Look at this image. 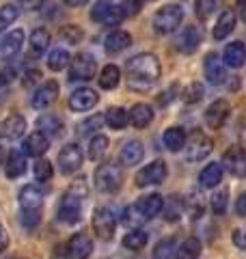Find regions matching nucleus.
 Listing matches in <instances>:
<instances>
[{
  "instance_id": "obj_1",
  "label": "nucleus",
  "mask_w": 246,
  "mask_h": 259,
  "mask_svg": "<svg viewBox=\"0 0 246 259\" xmlns=\"http://www.w3.org/2000/svg\"><path fill=\"white\" fill-rule=\"evenodd\" d=\"M126 71H128L130 89H132V91H138V93H147L160 80L162 69H160L158 56L151 54V52H143V54H136L128 61Z\"/></svg>"
},
{
  "instance_id": "obj_2",
  "label": "nucleus",
  "mask_w": 246,
  "mask_h": 259,
  "mask_svg": "<svg viewBox=\"0 0 246 259\" xmlns=\"http://www.w3.org/2000/svg\"><path fill=\"white\" fill-rule=\"evenodd\" d=\"M89 188L85 180H78L69 186V190L63 194L61 203H59V218L61 223H67V225H76L80 221V214H82V201L87 199Z\"/></svg>"
},
{
  "instance_id": "obj_3",
  "label": "nucleus",
  "mask_w": 246,
  "mask_h": 259,
  "mask_svg": "<svg viewBox=\"0 0 246 259\" xmlns=\"http://www.w3.org/2000/svg\"><path fill=\"white\" fill-rule=\"evenodd\" d=\"M41 205H44V190L39 186L30 184L24 186L20 190V207H22V223L24 227H32L39 225V216H41Z\"/></svg>"
},
{
  "instance_id": "obj_4",
  "label": "nucleus",
  "mask_w": 246,
  "mask_h": 259,
  "mask_svg": "<svg viewBox=\"0 0 246 259\" xmlns=\"http://www.w3.org/2000/svg\"><path fill=\"white\" fill-rule=\"evenodd\" d=\"M184 22V9L179 5H167L162 9L155 11L153 15V30L158 35H171L175 32Z\"/></svg>"
},
{
  "instance_id": "obj_5",
  "label": "nucleus",
  "mask_w": 246,
  "mask_h": 259,
  "mask_svg": "<svg viewBox=\"0 0 246 259\" xmlns=\"http://www.w3.org/2000/svg\"><path fill=\"white\" fill-rule=\"evenodd\" d=\"M123 184V171L114 162H104L95 168V188L100 192H117Z\"/></svg>"
},
{
  "instance_id": "obj_6",
  "label": "nucleus",
  "mask_w": 246,
  "mask_h": 259,
  "mask_svg": "<svg viewBox=\"0 0 246 259\" xmlns=\"http://www.w3.org/2000/svg\"><path fill=\"white\" fill-rule=\"evenodd\" d=\"M123 18H126L123 9L112 5L110 0H97L91 9V20L97 24H104V26H119Z\"/></svg>"
},
{
  "instance_id": "obj_7",
  "label": "nucleus",
  "mask_w": 246,
  "mask_h": 259,
  "mask_svg": "<svg viewBox=\"0 0 246 259\" xmlns=\"http://www.w3.org/2000/svg\"><path fill=\"white\" fill-rule=\"evenodd\" d=\"M212 147H214V143L210 136H205L203 132H194L184 145V156L188 162H201L212 153Z\"/></svg>"
},
{
  "instance_id": "obj_8",
  "label": "nucleus",
  "mask_w": 246,
  "mask_h": 259,
  "mask_svg": "<svg viewBox=\"0 0 246 259\" xmlns=\"http://www.w3.org/2000/svg\"><path fill=\"white\" fill-rule=\"evenodd\" d=\"M164 180H167V164H164L162 160H153L136 173L134 182L138 188H147V186H158Z\"/></svg>"
},
{
  "instance_id": "obj_9",
  "label": "nucleus",
  "mask_w": 246,
  "mask_h": 259,
  "mask_svg": "<svg viewBox=\"0 0 246 259\" xmlns=\"http://www.w3.org/2000/svg\"><path fill=\"white\" fill-rule=\"evenodd\" d=\"M97 74V63L89 52H80L69 63V80H91Z\"/></svg>"
},
{
  "instance_id": "obj_10",
  "label": "nucleus",
  "mask_w": 246,
  "mask_h": 259,
  "mask_svg": "<svg viewBox=\"0 0 246 259\" xmlns=\"http://www.w3.org/2000/svg\"><path fill=\"white\" fill-rule=\"evenodd\" d=\"M114 227H117V218L108 207H97L93 212V229L97 238L110 240L114 236Z\"/></svg>"
},
{
  "instance_id": "obj_11",
  "label": "nucleus",
  "mask_w": 246,
  "mask_h": 259,
  "mask_svg": "<svg viewBox=\"0 0 246 259\" xmlns=\"http://www.w3.org/2000/svg\"><path fill=\"white\" fill-rule=\"evenodd\" d=\"M59 166L63 175H71L76 173L82 166V151L76 143H69L59 151Z\"/></svg>"
},
{
  "instance_id": "obj_12",
  "label": "nucleus",
  "mask_w": 246,
  "mask_h": 259,
  "mask_svg": "<svg viewBox=\"0 0 246 259\" xmlns=\"http://www.w3.org/2000/svg\"><path fill=\"white\" fill-rule=\"evenodd\" d=\"M203 71L210 84H223L227 80V69H225V61L220 59L216 52H210L203 61Z\"/></svg>"
},
{
  "instance_id": "obj_13",
  "label": "nucleus",
  "mask_w": 246,
  "mask_h": 259,
  "mask_svg": "<svg viewBox=\"0 0 246 259\" xmlns=\"http://www.w3.org/2000/svg\"><path fill=\"white\" fill-rule=\"evenodd\" d=\"M56 97H59V84H56L54 80H48V82H44L32 93L30 104H32V108H37V110H46L48 106H52L56 102Z\"/></svg>"
},
{
  "instance_id": "obj_14",
  "label": "nucleus",
  "mask_w": 246,
  "mask_h": 259,
  "mask_svg": "<svg viewBox=\"0 0 246 259\" xmlns=\"http://www.w3.org/2000/svg\"><path fill=\"white\" fill-rule=\"evenodd\" d=\"M201 44V30L196 26H184L175 37V48L182 54H192Z\"/></svg>"
},
{
  "instance_id": "obj_15",
  "label": "nucleus",
  "mask_w": 246,
  "mask_h": 259,
  "mask_svg": "<svg viewBox=\"0 0 246 259\" xmlns=\"http://www.w3.org/2000/svg\"><path fill=\"white\" fill-rule=\"evenodd\" d=\"M223 166L235 177H246V151L242 147H231L225 151Z\"/></svg>"
},
{
  "instance_id": "obj_16",
  "label": "nucleus",
  "mask_w": 246,
  "mask_h": 259,
  "mask_svg": "<svg viewBox=\"0 0 246 259\" xmlns=\"http://www.w3.org/2000/svg\"><path fill=\"white\" fill-rule=\"evenodd\" d=\"M229 112H231V106H229L227 100H216L212 102L208 110H205V123H208L212 130H218L223 127V123L227 121Z\"/></svg>"
},
{
  "instance_id": "obj_17",
  "label": "nucleus",
  "mask_w": 246,
  "mask_h": 259,
  "mask_svg": "<svg viewBox=\"0 0 246 259\" xmlns=\"http://www.w3.org/2000/svg\"><path fill=\"white\" fill-rule=\"evenodd\" d=\"M97 104V93L93 89H87L82 87L78 91H73L69 95V108L73 112H85V110H91L93 106Z\"/></svg>"
},
{
  "instance_id": "obj_18",
  "label": "nucleus",
  "mask_w": 246,
  "mask_h": 259,
  "mask_svg": "<svg viewBox=\"0 0 246 259\" xmlns=\"http://www.w3.org/2000/svg\"><path fill=\"white\" fill-rule=\"evenodd\" d=\"M22 46H24V30L15 28L11 32H7L5 39L0 41V56H3L5 61H9L22 50Z\"/></svg>"
},
{
  "instance_id": "obj_19",
  "label": "nucleus",
  "mask_w": 246,
  "mask_h": 259,
  "mask_svg": "<svg viewBox=\"0 0 246 259\" xmlns=\"http://www.w3.org/2000/svg\"><path fill=\"white\" fill-rule=\"evenodd\" d=\"M24 153H28V156H35V158H41L44 153L48 151V147H50V136H46L44 132H32L28 134L26 139H24Z\"/></svg>"
},
{
  "instance_id": "obj_20",
  "label": "nucleus",
  "mask_w": 246,
  "mask_h": 259,
  "mask_svg": "<svg viewBox=\"0 0 246 259\" xmlns=\"http://www.w3.org/2000/svg\"><path fill=\"white\" fill-rule=\"evenodd\" d=\"M67 248H69L71 259H89L91 257V250H93V242L89 236H85V233H76V236H71Z\"/></svg>"
},
{
  "instance_id": "obj_21",
  "label": "nucleus",
  "mask_w": 246,
  "mask_h": 259,
  "mask_svg": "<svg viewBox=\"0 0 246 259\" xmlns=\"http://www.w3.org/2000/svg\"><path fill=\"white\" fill-rule=\"evenodd\" d=\"M136 207L145 221H151V218H155L164 209V199L160 194H149V197H143L141 201H136Z\"/></svg>"
},
{
  "instance_id": "obj_22",
  "label": "nucleus",
  "mask_w": 246,
  "mask_h": 259,
  "mask_svg": "<svg viewBox=\"0 0 246 259\" xmlns=\"http://www.w3.org/2000/svg\"><path fill=\"white\" fill-rule=\"evenodd\" d=\"M130 46H132V35L126 30H112L104 41V48L108 54H119L123 50H128Z\"/></svg>"
},
{
  "instance_id": "obj_23",
  "label": "nucleus",
  "mask_w": 246,
  "mask_h": 259,
  "mask_svg": "<svg viewBox=\"0 0 246 259\" xmlns=\"http://www.w3.org/2000/svg\"><path fill=\"white\" fill-rule=\"evenodd\" d=\"M223 61L227 67H242V65L246 63V46L242 41H233V44H229L225 48V54H223Z\"/></svg>"
},
{
  "instance_id": "obj_24",
  "label": "nucleus",
  "mask_w": 246,
  "mask_h": 259,
  "mask_svg": "<svg viewBox=\"0 0 246 259\" xmlns=\"http://www.w3.org/2000/svg\"><path fill=\"white\" fill-rule=\"evenodd\" d=\"M26 171V158H24V153L13 149L9 156H7V162H5V175L9 177V180H18L20 175H24Z\"/></svg>"
},
{
  "instance_id": "obj_25",
  "label": "nucleus",
  "mask_w": 246,
  "mask_h": 259,
  "mask_svg": "<svg viewBox=\"0 0 246 259\" xmlns=\"http://www.w3.org/2000/svg\"><path fill=\"white\" fill-rule=\"evenodd\" d=\"M143 156H145L143 143L141 141H128L126 145H123V149H121V164L134 166V164H138V162L143 160Z\"/></svg>"
},
{
  "instance_id": "obj_26",
  "label": "nucleus",
  "mask_w": 246,
  "mask_h": 259,
  "mask_svg": "<svg viewBox=\"0 0 246 259\" xmlns=\"http://www.w3.org/2000/svg\"><path fill=\"white\" fill-rule=\"evenodd\" d=\"M233 28H235V13L231 9H225L223 13H220V18H218L216 26H214V39L216 41H223V39H227L229 35H231Z\"/></svg>"
},
{
  "instance_id": "obj_27",
  "label": "nucleus",
  "mask_w": 246,
  "mask_h": 259,
  "mask_svg": "<svg viewBox=\"0 0 246 259\" xmlns=\"http://www.w3.org/2000/svg\"><path fill=\"white\" fill-rule=\"evenodd\" d=\"M223 180V164H218V162H212L203 168L199 173V186L201 188H216Z\"/></svg>"
},
{
  "instance_id": "obj_28",
  "label": "nucleus",
  "mask_w": 246,
  "mask_h": 259,
  "mask_svg": "<svg viewBox=\"0 0 246 259\" xmlns=\"http://www.w3.org/2000/svg\"><path fill=\"white\" fill-rule=\"evenodd\" d=\"M153 121V110L149 104H136L130 110V123H132L136 130H143L147 127Z\"/></svg>"
},
{
  "instance_id": "obj_29",
  "label": "nucleus",
  "mask_w": 246,
  "mask_h": 259,
  "mask_svg": "<svg viewBox=\"0 0 246 259\" xmlns=\"http://www.w3.org/2000/svg\"><path fill=\"white\" fill-rule=\"evenodd\" d=\"M24 132H26V119L22 115H11L3 121V134L7 139H22Z\"/></svg>"
},
{
  "instance_id": "obj_30",
  "label": "nucleus",
  "mask_w": 246,
  "mask_h": 259,
  "mask_svg": "<svg viewBox=\"0 0 246 259\" xmlns=\"http://www.w3.org/2000/svg\"><path fill=\"white\" fill-rule=\"evenodd\" d=\"M30 54L32 56H41L46 54V50L50 48V32L46 28H35L30 32Z\"/></svg>"
},
{
  "instance_id": "obj_31",
  "label": "nucleus",
  "mask_w": 246,
  "mask_h": 259,
  "mask_svg": "<svg viewBox=\"0 0 246 259\" xmlns=\"http://www.w3.org/2000/svg\"><path fill=\"white\" fill-rule=\"evenodd\" d=\"M162 143L169 151H182L186 145V132L182 127H169L162 136Z\"/></svg>"
},
{
  "instance_id": "obj_32",
  "label": "nucleus",
  "mask_w": 246,
  "mask_h": 259,
  "mask_svg": "<svg viewBox=\"0 0 246 259\" xmlns=\"http://www.w3.org/2000/svg\"><path fill=\"white\" fill-rule=\"evenodd\" d=\"M104 119H106V123H108L112 130H123L130 123V112L126 108H121V106H114V108L106 110Z\"/></svg>"
},
{
  "instance_id": "obj_33",
  "label": "nucleus",
  "mask_w": 246,
  "mask_h": 259,
  "mask_svg": "<svg viewBox=\"0 0 246 259\" xmlns=\"http://www.w3.org/2000/svg\"><path fill=\"white\" fill-rule=\"evenodd\" d=\"M37 127H39V132H44L46 136H56L63 132V121L56 115H41L37 119Z\"/></svg>"
},
{
  "instance_id": "obj_34",
  "label": "nucleus",
  "mask_w": 246,
  "mask_h": 259,
  "mask_svg": "<svg viewBox=\"0 0 246 259\" xmlns=\"http://www.w3.org/2000/svg\"><path fill=\"white\" fill-rule=\"evenodd\" d=\"M119 80H121V69L117 65H106L100 74V87L110 91V89H117L119 87Z\"/></svg>"
},
{
  "instance_id": "obj_35",
  "label": "nucleus",
  "mask_w": 246,
  "mask_h": 259,
  "mask_svg": "<svg viewBox=\"0 0 246 259\" xmlns=\"http://www.w3.org/2000/svg\"><path fill=\"white\" fill-rule=\"evenodd\" d=\"M199 255H201V242L196 238L184 240V244L179 246L177 253H175L177 259H199Z\"/></svg>"
},
{
  "instance_id": "obj_36",
  "label": "nucleus",
  "mask_w": 246,
  "mask_h": 259,
  "mask_svg": "<svg viewBox=\"0 0 246 259\" xmlns=\"http://www.w3.org/2000/svg\"><path fill=\"white\" fill-rule=\"evenodd\" d=\"M69 63H71V56L67 50H63V48H56V50H52L50 56H48V67L52 71H63Z\"/></svg>"
},
{
  "instance_id": "obj_37",
  "label": "nucleus",
  "mask_w": 246,
  "mask_h": 259,
  "mask_svg": "<svg viewBox=\"0 0 246 259\" xmlns=\"http://www.w3.org/2000/svg\"><path fill=\"white\" fill-rule=\"evenodd\" d=\"M108 151V139H106L104 134H95L91 143H89V158H91L93 162L102 160L104 153Z\"/></svg>"
},
{
  "instance_id": "obj_38",
  "label": "nucleus",
  "mask_w": 246,
  "mask_h": 259,
  "mask_svg": "<svg viewBox=\"0 0 246 259\" xmlns=\"http://www.w3.org/2000/svg\"><path fill=\"white\" fill-rule=\"evenodd\" d=\"M147 240L149 238H147V233L143 229H132L130 233H126V238H123V246L130 248V250H141V248H145Z\"/></svg>"
},
{
  "instance_id": "obj_39",
  "label": "nucleus",
  "mask_w": 246,
  "mask_h": 259,
  "mask_svg": "<svg viewBox=\"0 0 246 259\" xmlns=\"http://www.w3.org/2000/svg\"><path fill=\"white\" fill-rule=\"evenodd\" d=\"M104 123H106V119H104L102 115L89 117V119H85V121H82V123L78 125V136H91V134H95Z\"/></svg>"
},
{
  "instance_id": "obj_40",
  "label": "nucleus",
  "mask_w": 246,
  "mask_h": 259,
  "mask_svg": "<svg viewBox=\"0 0 246 259\" xmlns=\"http://www.w3.org/2000/svg\"><path fill=\"white\" fill-rule=\"evenodd\" d=\"M203 95H205V87L201 82H190L182 91V100L186 104H196V102L203 100Z\"/></svg>"
},
{
  "instance_id": "obj_41",
  "label": "nucleus",
  "mask_w": 246,
  "mask_h": 259,
  "mask_svg": "<svg viewBox=\"0 0 246 259\" xmlns=\"http://www.w3.org/2000/svg\"><path fill=\"white\" fill-rule=\"evenodd\" d=\"M175 240L173 238H167L158 242V246L153 248V259H173L175 257Z\"/></svg>"
},
{
  "instance_id": "obj_42",
  "label": "nucleus",
  "mask_w": 246,
  "mask_h": 259,
  "mask_svg": "<svg viewBox=\"0 0 246 259\" xmlns=\"http://www.w3.org/2000/svg\"><path fill=\"white\" fill-rule=\"evenodd\" d=\"M20 9L15 5H3L0 7V30H7L11 24L18 20Z\"/></svg>"
},
{
  "instance_id": "obj_43",
  "label": "nucleus",
  "mask_w": 246,
  "mask_h": 259,
  "mask_svg": "<svg viewBox=\"0 0 246 259\" xmlns=\"http://www.w3.org/2000/svg\"><path fill=\"white\" fill-rule=\"evenodd\" d=\"M194 9H196V15H199L201 20H208V18H212V15L216 13L218 0H196Z\"/></svg>"
},
{
  "instance_id": "obj_44",
  "label": "nucleus",
  "mask_w": 246,
  "mask_h": 259,
  "mask_svg": "<svg viewBox=\"0 0 246 259\" xmlns=\"http://www.w3.org/2000/svg\"><path fill=\"white\" fill-rule=\"evenodd\" d=\"M52 164L48 160L44 158H39L35 162V177H37V182H50L52 180Z\"/></svg>"
},
{
  "instance_id": "obj_45",
  "label": "nucleus",
  "mask_w": 246,
  "mask_h": 259,
  "mask_svg": "<svg viewBox=\"0 0 246 259\" xmlns=\"http://www.w3.org/2000/svg\"><path fill=\"white\" fill-rule=\"evenodd\" d=\"M167 221H171V223H175L179 216H182V212H184V205H182V199H177V197H173V199H169V203H167Z\"/></svg>"
},
{
  "instance_id": "obj_46",
  "label": "nucleus",
  "mask_w": 246,
  "mask_h": 259,
  "mask_svg": "<svg viewBox=\"0 0 246 259\" xmlns=\"http://www.w3.org/2000/svg\"><path fill=\"white\" fill-rule=\"evenodd\" d=\"M61 39L65 44H69V46H76V44H80V39H82V30L78 26H73V24H69V26H65L61 30Z\"/></svg>"
},
{
  "instance_id": "obj_47",
  "label": "nucleus",
  "mask_w": 246,
  "mask_h": 259,
  "mask_svg": "<svg viewBox=\"0 0 246 259\" xmlns=\"http://www.w3.org/2000/svg\"><path fill=\"white\" fill-rule=\"evenodd\" d=\"M212 209H214V214L223 216L225 209H227V190H220L216 192L214 197H212Z\"/></svg>"
},
{
  "instance_id": "obj_48",
  "label": "nucleus",
  "mask_w": 246,
  "mask_h": 259,
  "mask_svg": "<svg viewBox=\"0 0 246 259\" xmlns=\"http://www.w3.org/2000/svg\"><path fill=\"white\" fill-rule=\"evenodd\" d=\"M231 240H233V244H235L237 248L246 250V225H242V227H235L233 233H231Z\"/></svg>"
},
{
  "instance_id": "obj_49",
  "label": "nucleus",
  "mask_w": 246,
  "mask_h": 259,
  "mask_svg": "<svg viewBox=\"0 0 246 259\" xmlns=\"http://www.w3.org/2000/svg\"><path fill=\"white\" fill-rule=\"evenodd\" d=\"M121 9H123V15H136L143 9V0H123Z\"/></svg>"
},
{
  "instance_id": "obj_50",
  "label": "nucleus",
  "mask_w": 246,
  "mask_h": 259,
  "mask_svg": "<svg viewBox=\"0 0 246 259\" xmlns=\"http://www.w3.org/2000/svg\"><path fill=\"white\" fill-rule=\"evenodd\" d=\"M39 78H41V71L35 69V67H30L26 74H24V84H32V82H37Z\"/></svg>"
},
{
  "instance_id": "obj_51",
  "label": "nucleus",
  "mask_w": 246,
  "mask_h": 259,
  "mask_svg": "<svg viewBox=\"0 0 246 259\" xmlns=\"http://www.w3.org/2000/svg\"><path fill=\"white\" fill-rule=\"evenodd\" d=\"M235 212L237 216H246V192H242L235 201Z\"/></svg>"
},
{
  "instance_id": "obj_52",
  "label": "nucleus",
  "mask_w": 246,
  "mask_h": 259,
  "mask_svg": "<svg viewBox=\"0 0 246 259\" xmlns=\"http://www.w3.org/2000/svg\"><path fill=\"white\" fill-rule=\"evenodd\" d=\"M52 259H71L69 257V248L67 246H56L54 253H52Z\"/></svg>"
},
{
  "instance_id": "obj_53",
  "label": "nucleus",
  "mask_w": 246,
  "mask_h": 259,
  "mask_svg": "<svg viewBox=\"0 0 246 259\" xmlns=\"http://www.w3.org/2000/svg\"><path fill=\"white\" fill-rule=\"evenodd\" d=\"M7 246H9V233H7L3 223H0V250H7Z\"/></svg>"
},
{
  "instance_id": "obj_54",
  "label": "nucleus",
  "mask_w": 246,
  "mask_h": 259,
  "mask_svg": "<svg viewBox=\"0 0 246 259\" xmlns=\"http://www.w3.org/2000/svg\"><path fill=\"white\" fill-rule=\"evenodd\" d=\"M7 89H9V78H5L3 74H0V102L7 97Z\"/></svg>"
},
{
  "instance_id": "obj_55",
  "label": "nucleus",
  "mask_w": 246,
  "mask_h": 259,
  "mask_svg": "<svg viewBox=\"0 0 246 259\" xmlns=\"http://www.w3.org/2000/svg\"><path fill=\"white\" fill-rule=\"evenodd\" d=\"M41 3L44 0H20V5L24 9H37V7H41Z\"/></svg>"
},
{
  "instance_id": "obj_56",
  "label": "nucleus",
  "mask_w": 246,
  "mask_h": 259,
  "mask_svg": "<svg viewBox=\"0 0 246 259\" xmlns=\"http://www.w3.org/2000/svg\"><path fill=\"white\" fill-rule=\"evenodd\" d=\"M237 15L246 22V0H237Z\"/></svg>"
},
{
  "instance_id": "obj_57",
  "label": "nucleus",
  "mask_w": 246,
  "mask_h": 259,
  "mask_svg": "<svg viewBox=\"0 0 246 259\" xmlns=\"http://www.w3.org/2000/svg\"><path fill=\"white\" fill-rule=\"evenodd\" d=\"M63 3L67 5V7H73V9H76V7H85L89 0H63Z\"/></svg>"
},
{
  "instance_id": "obj_58",
  "label": "nucleus",
  "mask_w": 246,
  "mask_h": 259,
  "mask_svg": "<svg viewBox=\"0 0 246 259\" xmlns=\"http://www.w3.org/2000/svg\"><path fill=\"white\" fill-rule=\"evenodd\" d=\"M5 164V149H3V145H0V166Z\"/></svg>"
},
{
  "instance_id": "obj_59",
  "label": "nucleus",
  "mask_w": 246,
  "mask_h": 259,
  "mask_svg": "<svg viewBox=\"0 0 246 259\" xmlns=\"http://www.w3.org/2000/svg\"><path fill=\"white\" fill-rule=\"evenodd\" d=\"M15 259H22V257H15Z\"/></svg>"
}]
</instances>
